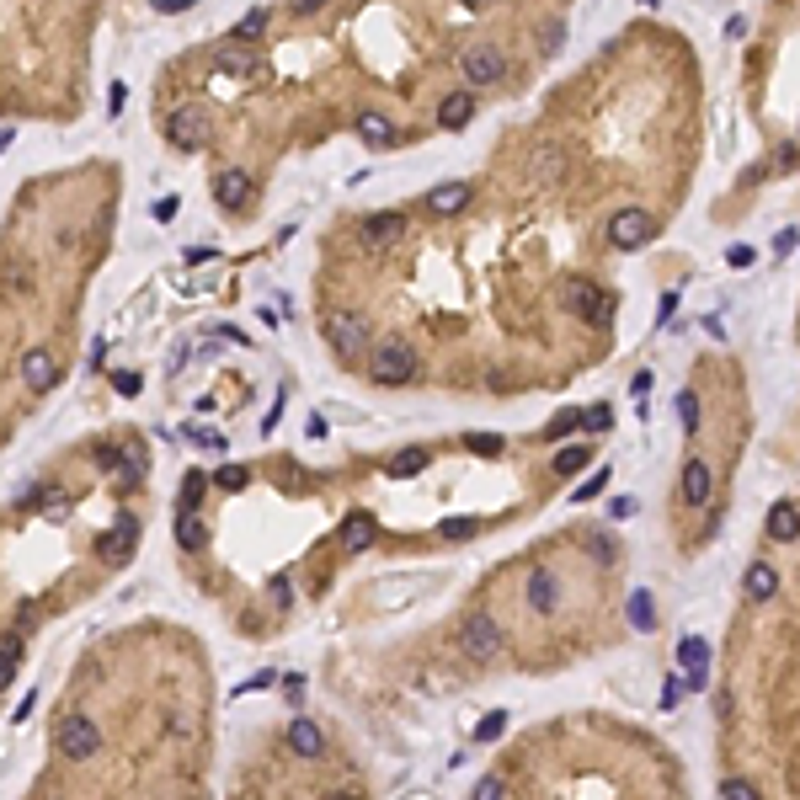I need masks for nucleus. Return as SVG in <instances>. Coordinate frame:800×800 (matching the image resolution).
Here are the masks:
<instances>
[{"instance_id": "f257e3e1", "label": "nucleus", "mask_w": 800, "mask_h": 800, "mask_svg": "<svg viewBox=\"0 0 800 800\" xmlns=\"http://www.w3.org/2000/svg\"><path fill=\"white\" fill-rule=\"evenodd\" d=\"M368 379H374V384H411V379H416V352H411V342H400V336L379 342V347H374V363H368Z\"/></svg>"}, {"instance_id": "f03ea898", "label": "nucleus", "mask_w": 800, "mask_h": 800, "mask_svg": "<svg viewBox=\"0 0 800 800\" xmlns=\"http://www.w3.org/2000/svg\"><path fill=\"white\" fill-rule=\"evenodd\" d=\"M53 747H59V758L85 764V758L101 753V731H96V721H85V715H64V721L53 726Z\"/></svg>"}, {"instance_id": "7ed1b4c3", "label": "nucleus", "mask_w": 800, "mask_h": 800, "mask_svg": "<svg viewBox=\"0 0 800 800\" xmlns=\"http://www.w3.org/2000/svg\"><path fill=\"white\" fill-rule=\"evenodd\" d=\"M459 646H465V657L491 662V657H502V625H497L491 614H470V619L459 625Z\"/></svg>"}, {"instance_id": "20e7f679", "label": "nucleus", "mask_w": 800, "mask_h": 800, "mask_svg": "<svg viewBox=\"0 0 800 800\" xmlns=\"http://www.w3.org/2000/svg\"><path fill=\"white\" fill-rule=\"evenodd\" d=\"M651 235H657V219H651L646 208H619V214L609 219V240H614V251H641Z\"/></svg>"}, {"instance_id": "39448f33", "label": "nucleus", "mask_w": 800, "mask_h": 800, "mask_svg": "<svg viewBox=\"0 0 800 800\" xmlns=\"http://www.w3.org/2000/svg\"><path fill=\"white\" fill-rule=\"evenodd\" d=\"M459 69H465L470 91H475V85H497V80L507 75V53H502V48H491V43H481V48H465Z\"/></svg>"}, {"instance_id": "423d86ee", "label": "nucleus", "mask_w": 800, "mask_h": 800, "mask_svg": "<svg viewBox=\"0 0 800 800\" xmlns=\"http://www.w3.org/2000/svg\"><path fill=\"white\" fill-rule=\"evenodd\" d=\"M166 139H171L176 149H203V144H208V112H203V107H176V112L166 117Z\"/></svg>"}, {"instance_id": "0eeeda50", "label": "nucleus", "mask_w": 800, "mask_h": 800, "mask_svg": "<svg viewBox=\"0 0 800 800\" xmlns=\"http://www.w3.org/2000/svg\"><path fill=\"white\" fill-rule=\"evenodd\" d=\"M561 299H566V310H571L577 320H603L609 304H614V299H609L598 283H587V278H571V283L561 288Z\"/></svg>"}, {"instance_id": "6e6552de", "label": "nucleus", "mask_w": 800, "mask_h": 800, "mask_svg": "<svg viewBox=\"0 0 800 800\" xmlns=\"http://www.w3.org/2000/svg\"><path fill=\"white\" fill-rule=\"evenodd\" d=\"M326 342L336 347V358H363V352H368V326H363V315H336V320L326 326Z\"/></svg>"}, {"instance_id": "1a4fd4ad", "label": "nucleus", "mask_w": 800, "mask_h": 800, "mask_svg": "<svg viewBox=\"0 0 800 800\" xmlns=\"http://www.w3.org/2000/svg\"><path fill=\"white\" fill-rule=\"evenodd\" d=\"M133 550H139V523H133V518H123L117 529H107V534L96 539V561H107V566H128Z\"/></svg>"}, {"instance_id": "9d476101", "label": "nucleus", "mask_w": 800, "mask_h": 800, "mask_svg": "<svg viewBox=\"0 0 800 800\" xmlns=\"http://www.w3.org/2000/svg\"><path fill=\"white\" fill-rule=\"evenodd\" d=\"M214 203H219L224 214H240V208L251 203V176H246L240 166L219 171V176H214Z\"/></svg>"}, {"instance_id": "9b49d317", "label": "nucleus", "mask_w": 800, "mask_h": 800, "mask_svg": "<svg viewBox=\"0 0 800 800\" xmlns=\"http://www.w3.org/2000/svg\"><path fill=\"white\" fill-rule=\"evenodd\" d=\"M561 176H566V149L561 144H539L534 160H529V182L534 187H555Z\"/></svg>"}, {"instance_id": "f8f14e48", "label": "nucleus", "mask_w": 800, "mask_h": 800, "mask_svg": "<svg viewBox=\"0 0 800 800\" xmlns=\"http://www.w3.org/2000/svg\"><path fill=\"white\" fill-rule=\"evenodd\" d=\"M400 235H406V214H368V219H363V240H368L374 251L400 246Z\"/></svg>"}, {"instance_id": "ddd939ff", "label": "nucleus", "mask_w": 800, "mask_h": 800, "mask_svg": "<svg viewBox=\"0 0 800 800\" xmlns=\"http://www.w3.org/2000/svg\"><path fill=\"white\" fill-rule=\"evenodd\" d=\"M715 497V470H710V459H689L683 465V502L689 507H705Z\"/></svg>"}, {"instance_id": "4468645a", "label": "nucleus", "mask_w": 800, "mask_h": 800, "mask_svg": "<svg viewBox=\"0 0 800 800\" xmlns=\"http://www.w3.org/2000/svg\"><path fill=\"white\" fill-rule=\"evenodd\" d=\"M459 208H470V182H438V187L427 192V214L448 219V214H459Z\"/></svg>"}, {"instance_id": "2eb2a0df", "label": "nucleus", "mask_w": 800, "mask_h": 800, "mask_svg": "<svg viewBox=\"0 0 800 800\" xmlns=\"http://www.w3.org/2000/svg\"><path fill=\"white\" fill-rule=\"evenodd\" d=\"M358 139L368 144V149H395V123L384 117V112H358Z\"/></svg>"}, {"instance_id": "dca6fc26", "label": "nucleus", "mask_w": 800, "mask_h": 800, "mask_svg": "<svg viewBox=\"0 0 800 800\" xmlns=\"http://www.w3.org/2000/svg\"><path fill=\"white\" fill-rule=\"evenodd\" d=\"M21 379H27V390H53V379H59V363H53V352L32 347V352L21 358Z\"/></svg>"}, {"instance_id": "f3484780", "label": "nucleus", "mask_w": 800, "mask_h": 800, "mask_svg": "<svg viewBox=\"0 0 800 800\" xmlns=\"http://www.w3.org/2000/svg\"><path fill=\"white\" fill-rule=\"evenodd\" d=\"M374 539H379V523H374L368 513H352V518L342 523V555H363Z\"/></svg>"}, {"instance_id": "a211bd4d", "label": "nucleus", "mask_w": 800, "mask_h": 800, "mask_svg": "<svg viewBox=\"0 0 800 800\" xmlns=\"http://www.w3.org/2000/svg\"><path fill=\"white\" fill-rule=\"evenodd\" d=\"M470 117H475V96H470V91H454V96H443V107H438V128L459 133V128H470Z\"/></svg>"}, {"instance_id": "6ab92c4d", "label": "nucleus", "mask_w": 800, "mask_h": 800, "mask_svg": "<svg viewBox=\"0 0 800 800\" xmlns=\"http://www.w3.org/2000/svg\"><path fill=\"white\" fill-rule=\"evenodd\" d=\"M288 747H294L299 758H320V753H326V731H320L315 721H304V715H299V721L288 726Z\"/></svg>"}, {"instance_id": "aec40b11", "label": "nucleus", "mask_w": 800, "mask_h": 800, "mask_svg": "<svg viewBox=\"0 0 800 800\" xmlns=\"http://www.w3.org/2000/svg\"><path fill=\"white\" fill-rule=\"evenodd\" d=\"M555 603H561V582L550 571H534L529 577V609L534 614H555Z\"/></svg>"}, {"instance_id": "412c9836", "label": "nucleus", "mask_w": 800, "mask_h": 800, "mask_svg": "<svg viewBox=\"0 0 800 800\" xmlns=\"http://www.w3.org/2000/svg\"><path fill=\"white\" fill-rule=\"evenodd\" d=\"M774 593H780V571H774L769 561H753V566H747V598H753V603H769Z\"/></svg>"}, {"instance_id": "4be33fe9", "label": "nucleus", "mask_w": 800, "mask_h": 800, "mask_svg": "<svg viewBox=\"0 0 800 800\" xmlns=\"http://www.w3.org/2000/svg\"><path fill=\"white\" fill-rule=\"evenodd\" d=\"M769 534H774L780 545L800 539V507L796 502H774V507H769Z\"/></svg>"}, {"instance_id": "5701e85b", "label": "nucleus", "mask_w": 800, "mask_h": 800, "mask_svg": "<svg viewBox=\"0 0 800 800\" xmlns=\"http://www.w3.org/2000/svg\"><path fill=\"white\" fill-rule=\"evenodd\" d=\"M176 545H182L187 555H198V550L208 545V523H203L198 513H176Z\"/></svg>"}, {"instance_id": "b1692460", "label": "nucleus", "mask_w": 800, "mask_h": 800, "mask_svg": "<svg viewBox=\"0 0 800 800\" xmlns=\"http://www.w3.org/2000/svg\"><path fill=\"white\" fill-rule=\"evenodd\" d=\"M427 470V448H400L395 459H390V481H411V475H422Z\"/></svg>"}, {"instance_id": "393cba45", "label": "nucleus", "mask_w": 800, "mask_h": 800, "mask_svg": "<svg viewBox=\"0 0 800 800\" xmlns=\"http://www.w3.org/2000/svg\"><path fill=\"white\" fill-rule=\"evenodd\" d=\"M678 657H683V667H689V673H710V641H705V635H683Z\"/></svg>"}, {"instance_id": "a878e982", "label": "nucleus", "mask_w": 800, "mask_h": 800, "mask_svg": "<svg viewBox=\"0 0 800 800\" xmlns=\"http://www.w3.org/2000/svg\"><path fill=\"white\" fill-rule=\"evenodd\" d=\"M587 459H593V443H571V448H561V454H555V475H577Z\"/></svg>"}, {"instance_id": "bb28decb", "label": "nucleus", "mask_w": 800, "mask_h": 800, "mask_svg": "<svg viewBox=\"0 0 800 800\" xmlns=\"http://www.w3.org/2000/svg\"><path fill=\"white\" fill-rule=\"evenodd\" d=\"M630 625H635V630H657V603H651V593H635V598H630Z\"/></svg>"}, {"instance_id": "cd10ccee", "label": "nucleus", "mask_w": 800, "mask_h": 800, "mask_svg": "<svg viewBox=\"0 0 800 800\" xmlns=\"http://www.w3.org/2000/svg\"><path fill=\"white\" fill-rule=\"evenodd\" d=\"M16 657H21V635H5L0 641V689L16 678Z\"/></svg>"}, {"instance_id": "c85d7f7f", "label": "nucleus", "mask_w": 800, "mask_h": 800, "mask_svg": "<svg viewBox=\"0 0 800 800\" xmlns=\"http://www.w3.org/2000/svg\"><path fill=\"white\" fill-rule=\"evenodd\" d=\"M246 481H251V470H246V465H224V470H214V486H219V491H246Z\"/></svg>"}, {"instance_id": "c756f323", "label": "nucleus", "mask_w": 800, "mask_h": 800, "mask_svg": "<svg viewBox=\"0 0 800 800\" xmlns=\"http://www.w3.org/2000/svg\"><path fill=\"white\" fill-rule=\"evenodd\" d=\"M262 32H267V11H246V21H240L230 37H235V43H251V37H262Z\"/></svg>"}, {"instance_id": "7c9ffc66", "label": "nucleus", "mask_w": 800, "mask_h": 800, "mask_svg": "<svg viewBox=\"0 0 800 800\" xmlns=\"http://www.w3.org/2000/svg\"><path fill=\"white\" fill-rule=\"evenodd\" d=\"M678 422H683V432H699V395L694 390L678 395Z\"/></svg>"}, {"instance_id": "2f4dec72", "label": "nucleus", "mask_w": 800, "mask_h": 800, "mask_svg": "<svg viewBox=\"0 0 800 800\" xmlns=\"http://www.w3.org/2000/svg\"><path fill=\"white\" fill-rule=\"evenodd\" d=\"M582 427H587V432H609V427H614V411L598 400V406H587V411H582Z\"/></svg>"}, {"instance_id": "473e14b6", "label": "nucleus", "mask_w": 800, "mask_h": 800, "mask_svg": "<svg viewBox=\"0 0 800 800\" xmlns=\"http://www.w3.org/2000/svg\"><path fill=\"white\" fill-rule=\"evenodd\" d=\"M502 731H507V710H491V715L475 726V742H497Z\"/></svg>"}, {"instance_id": "72a5a7b5", "label": "nucleus", "mask_w": 800, "mask_h": 800, "mask_svg": "<svg viewBox=\"0 0 800 800\" xmlns=\"http://www.w3.org/2000/svg\"><path fill=\"white\" fill-rule=\"evenodd\" d=\"M465 443H470V448H475V454H486V459H497V454H502V448H507V443H502V438H497V432H470V438H465Z\"/></svg>"}, {"instance_id": "f704fd0d", "label": "nucleus", "mask_w": 800, "mask_h": 800, "mask_svg": "<svg viewBox=\"0 0 800 800\" xmlns=\"http://www.w3.org/2000/svg\"><path fill=\"white\" fill-rule=\"evenodd\" d=\"M603 486H609V470H603V465H598V475H587V481H582V486H577V491H571V502H593V497H598V491H603Z\"/></svg>"}, {"instance_id": "c9c22d12", "label": "nucleus", "mask_w": 800, "mask_h": 800, "mask_svg": "<svg viewBox=\"0 0 800 800\" xmlns=\"http://www.w3.org/2000/svg\"><path fill=\"white\" fill-rule=\"evenodd\" d=\"M203 486H208V475H198V470H192V475H187V486H182V507H176V513H192V507H198V497H203Z\"/></svg>"}, {"instance_id": "e433bc0d", "label": "nucleus", "mask_w": 800, "mask_h": 800, "mask_svg": "<svg viewBox=\"0 0 800 800\" xmlns=\"http://www.w3.org/2000/svg\"><path fill=\"white\" fill-rule=\"evenodd\" d=\"M587 550H593L603 566H614V561H619V550H614V539H609V534H587Z\"/></svg>"}, {"instance_id": "4c0bfd02", "label": "nucleus", "mask_w": 800, "mask_h": 800, "mask_svg": "<svg viewBox=\"0 0 800 800\" xmlns=\"http://www.w3.org/2000/svg\"><path fill=\"white\" fill-rule=\"evenodd\" d=\"M577 427H582V411H561V416L550 422V438H571Z\"/></svg>"}, {"instance_id": "58836bf2", "label": "nucleus", "mask_w": 800, "mask_h": 800, "mask_svg": "<svg viewBox=\"0 0 800 800\" xmlns=\"http://www.w3.org/2000/svg\"><path fill=\"white\" fill-rule=\"evenodd\" d=\"M438 534H443V539H470V534H475V518H448V523H438Z\"/></svg>"}, {"instance_id": "ea45409f", "label": "nucleus", "mask_w": 800, "mask_h": 800, "mask_svg": "<svg viewBox=\"0 0 800 800\" xmlns=\"http://www.w3.org/2000/svg\"><path fill=\"white\" fill-rule=\"evenodd\" d=\"M96 470H128V454H117V448H96Z\"/></svg>"}, {"instance_id": "a19ab883", "label": "nucleus", "mask_w": 800, "mask_h": 800, "mask_svg": "<svg viewBox=\"0 0 800 800\" xmlns=\"http://www.w3.org/2000/svg\"><path fill=\"white\" fill-rule=\"evenodd\" d=\"M721 800H758V790L747 780H731V785H721Z\"/></svg>"}, {"instance_id": "79ce46f5", "label": "nucleus", "mask_w": 800, "mask_h": 800, "mask_svg": "<svg viewBox=\"0 0 800 800\" xmlns=\"http://www.w3.org/2000/svg\"><path fill=\"white\" fill-rule=\"evenodd\" d=\"M470 800H502V780H497V774H491V780H481Z\"/></svg>"}, {"instance_id": "37998d69", "label": "nucleus", "mask_w": 800, "mask_h": 800, "mask_svg": "<svg viewBox=\"0 0 800 800\" xmlns=\"http://www.w3.org/2000/svg\"><path fill=\"white\" fill-rule=\"evenodd\" d=\"M219 64H224V69H251V59H246L240 48H224V53H219Z\"/></svg>"}, {"instance_id": "c03bdc74", "label": "nucleus", "mask_w": 800, "mask_h": 800, "mask_svg": "<svg viewBox=\"0 0 800 800\" xmlns=\"http://www.w3.org/2000/svg\"><path fill=\"white\" fill-rule=\"evenodd\" d=\"M176 208H182L176 192H171V198H155V219H176Z\"/></svg>"}, {"instance_id": "a18cd8bd", "label": "nucleus", "mask_w": 800, "mask_h": 800, "mask_svg": "<svg viewBox=\"0 0 800 800\" xmlns=\"http://www.w3.org/2000/svg\"><path fill=\"white\" fill-rule=\"evenodd\" d=\"M112 384H117V395H139L144 379H139V374H112Z\"/></svg>"}, {"instance_id": "49530a36", "label": "nucleus", "mask_w": 800, "mask_h": 800, "mask_svg": "<svg viewBox=\"0 0 800 800\" xmlns=\"http://www.w3.org/2000/svg\"><path fill=\"white\" fill-rule=\"evenodd\" d=\"M630 395H635V400H646V395H651V374H646V368L630 379Z\"/></svg>"}, {"instance_id": "de8ad7c7", "label": "nucleus", "mask_w": 800, "mask_h": 800, "mask_svg": "<svg viewBox=\"0 0 800 800\" xmlns=\"http://www.w3.org/2000/svg\"><path fill=\"white\" fill-rule=\"evenodd\" d=\"M267 593H272V603H278V609H288V598H294V593H288V577H278Z\"/></svg>"}, {"instance_id": "09e8293b", "label": "nucleus", "mask_w": 800, "mask_h": 800, "mask_svg": "<svg viewBox=\"0 0 800 800\" xmlns=\"http://www.w3.org/2000/svg\"><path fill=\"white\" fill-rule=\"evenodd\" d=\"M678 699H683V683H678V678H667V689H662V705H667V710H673V705H678Z\"/></svg>"}, {"instance_id": "8fccbe9b", "label": "nucleus", "mask_w": 800, "mask_h": 800, "mask_svg": "<svg viewBox=\"0 0 800 800\" xmlns=\"http://www.w3.org/2000/svg\"><path fill=\"white\" fill-rule=\"evenodd\" d=\"M288 5H294V16H315V11H320L326 0H288Z\"/></svg>"}, {"instance_id": "3c124183", "label": "nucleus", "mask_w": 800, "mask_h": 800, "mask_svg": "<svg viewBox=\"0 0 800 800\" xmlns=\"http://www.w3.org/2000/svg\"><path fill=\"white\" fill-rule=\"evenodd\" d=\"M753 262V246H731V267H747Z\"/></svg>"}, {"instance_id": "603ef678", "label": "nucleus", "mask_w": 800, "mask_h": 800, "mask_svg": "<svg viewBox=\"0 0 800 800\" xmlns=\"http://www.w3.org/2000/svg\"><path fill=\"white\" fill-rule=\"evenodd\" d=\"M705 683H710V673H689V678H683V689H689V694H699Z\"/></svg>"}, {"instance_id": "864d4df0", "label": "nucleus", "mask_w": 800, "mask_h": 800, "mask_svg": "<svg viewBox=\"0 0 800 800\" xmlns=\"http://www.w3.org/2000/svg\"><path fill=\"white\" fill-rule=\"evenodd\" d=\"M192 0H155V11H187Z\"/></svg>"}, {"instance_id": "5fc2aeb1", "label": "nucleus", "mask_w": 800, "mask_h": 800, "mask_svg": "<svg viewBox=\"0 0 800 800\" xmlns=\"http://www.w3.org/2000/svg\"><path fill=\"white\" fill-rule=\"evenodd\" d=\"M326 800H363V796H358V790H331Z\"/></svg>"}, {"instance_id": "6e6d98bb", "label": "nucleus", "mask_w": 800, "mask_h": 800, "mask_svg": "<svg viewBox=\"0 0 800 800\" xmlns=\"http://www.w3.org/2000/svg\"><path fill=\"white\" fill-rule=\"evenodd\" d=\"M5 144H11V128H0V149H5Z\"/></svg>"}, {"instance_id": "4d7b16f0", "label": "nucleus", "mask_w": 800, "mask_h": 800, "mask_svg": "<svg viewBox=\"0 0 800 800\" xmlns=\"http://www.w3.org/2000/svg\"><path fill=\"white\" fill-rule=\"evenodd\" d=\"M465 5H491V0H465Z\"/></svg>"}]
</instances>
